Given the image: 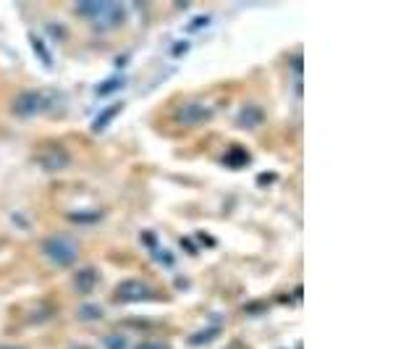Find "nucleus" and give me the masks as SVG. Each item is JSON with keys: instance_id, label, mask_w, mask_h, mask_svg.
Returning <instances> with one entry per match:
<instances>
[{"instance_id": "nucleus-3", "label": "nucleus", "mask_w": 393, "mask_h": 349, "mask_svg": "<svg viewBox=\"0 0 393 349\" xmlns=\"http://www.w3.org/2000/svg\"><path fill=\"white\" fill-rule=\"evenodd\" d=\"M153 289L147 284H142V281H126V284L118 286V300L121 302H137V300H150L153 297Z\"/></svg>"}, {"instance_id": "nucleus-5", "label": "nucleus", "mask_w": 393, "mask_h": 349, "mask_svg": "<svg viewBox=\"0 0 393 349\" xmlns=\"http://www.w3.org/2000/svg\"><path fill=\"white\" fill-rule=\"evenodd\" d=\"M73 284H76V289H79L81 294H89L92 289H95V284H97V273L92 268H89V270H79V273L73 276Z\"/></svg>"}, {"instance_id": "nucleus-8", "label": "nucleus", "mask_w": 393, "mask_h": 349, "mask_svg": "<svg viewBox=\"0 0 393 349\" xmlns=\"http://www.w3.org/2000/svg\"><path fill=\"white\" fill-rule=\"evenodd\" d=\"M108 344V349H126V339L121 336V333H116V336H111V339L105 341Z\"/></svg>"}, {"instance_id": "nucleus-6", "label": "nucleus", "mask_w": 393, "mask_h": 349, "mask_svg": "<svg viewBox=\"0 0 393 349\" xmlns=\"http://www.w3.org/2000/svg\"><path fill=\"white\" fill-rule=\"evenodd\" d=\"M260 121H262V111L255 108V106H247L239 113V123L244 126V129H252V126H257Z\"/></svg>"}, {"instance_id": "nucleus-1", "label": "nucleus", "mask_w": 393, "mask_h": 349, "mask_svg": "<svg viewBox=\"0 0 393 349\" xmlns=\"http://www.w3.org/2000/svg\"><path fill=\"white\" fill-rule=\"evenodd\" d=\"M76 11L81 16H87L97 29L118 26L121 19H123V6H118V3H81Z\"/></svg>"}, {"instance_id": "nucleus-2", "label": "nucleus", "mask_w": 393, "mask_h": 349, "mask_svg": "<svg viewBox=\"0 0 393 349\" xmlns=\"http://www.w3.org/2000/svg\"><path fill=\"white\" fill-rule=\"evenodd\" d=\"M42 250L56 265H73L79 258V244L73 236H50L48 242L42 244Z\"/></svg>"}, {"instance_id": "nucleus-9", "label": "nucleus", "mask_w": 393, "mask_h": 349, "mask_svg": "<svg viewBox=\"0 0 393 349\" xmlns=\"http://www.w3.org/2000/svg\"><path fill=\"white\" fill-rule=\"evenodd\" d=\"M145 349H168V347H165V344H147Z\"/></svg>"}, {"instance_id": "nucleus-4", "label": "nucleus", "mask_w": 393, "mask_h": 349, "mask_svg": "<svg viewBox=\"0 0 393 349\" xmlns=\"http://www.w3.org/2000/svg\"><path fill=\"white\" fill-rule=\"evenodd\" d=\"M40 95L37 92H26V95H21V98L16 100V113H21V116H32V113H37L40 111Z\"/></svg>"}, {"instance_id": "nucleus-7", "label": "nucleus", "mask_w": 393, "mask_h": 349, "mask_svg": "<svg viewBox=\"0 0 393 349\" xmlns=\"http://www.w3.org/2000/svg\"><path fill=\"white\" fill-rule=\"evenodd\" d=\"M186 111H189V118H184V123H200L210 116V111L208 108H202V103H192V106H186Z\"/></svg>"}]
</instances>
